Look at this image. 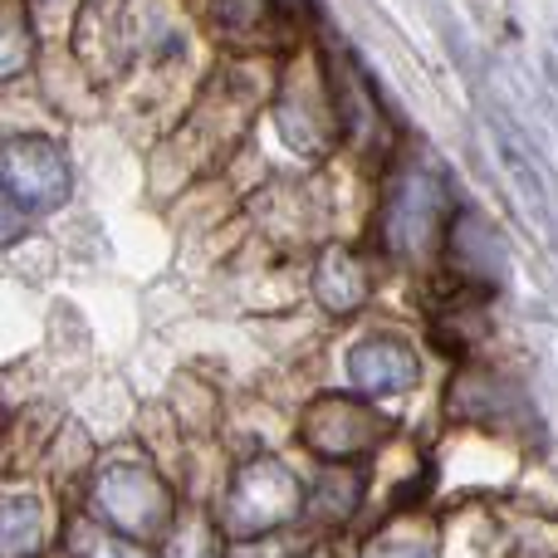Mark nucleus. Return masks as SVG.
Masks as SVG:
<instances>
[{
    "label": "nucleus",
    "instance_id": "nucleus-1",
    "mask_svg": "<svg viewBox=\"0 0 558 558\" xmlns=\"http://www.w3.org/2000/svg\"><path fill=\"white\" fill-rule=\"evenodd\" d=\"M94 505L113 530L123 534H162L172 524V495L167 485L157 481L153 471L143 465H108L98 475V490H94Z\"/></svg>",
    "mask_w": 558,
    "mask_h": 558
},
{
    "label": "nucleus",
    "instance_id": "nucleus-2",
    "mask_svg": "<svg viewBox=\"0 0 558 558\" xmlns=\"http://www.w3.org/2000/svg\"><path fill=\"white\" fill-rule=\"evenodd\" d=\"M0 182L29 206V211H59L69 202V162L49 137H15L0 153Z\"/></svg>",
    "mask_w": 558,
    "mask_h": 558
},
{
    "label": "nucleus",
    "instance_id": "nucleus-3",
    "mask_svg": "<svg viewBox=\"0 0 558 558\" xmlns=\"http://www.w3.org/2000/svg\"><path fill=\"white\" fill-rule=\"evenodd\" d=\"M304 495H299V481L284 471L279 461H255L251 471L235 481L231 500H226V520L231 530L251 534V530H275V524L294 520Z\"/></svg>",
    "mask_w": 558,
    "mask_h": 558
},
{
    "label": "nucleus",
    "instance_id": "nucleus-4",
    "mask_svg": "<svg viewBox=\"0 0 558 558\" xmlns=\"http://www.w3.org/2000/svg\"><path fill=\"white\" fill-rule=\"evenodd\" d=\"M436 211H441V192L426 172H402L387 192L383 231L397 255H416L436 231Z\"/></svg>",
    "mask_w": 558,
    "mask_h": 558
},
{
    "label": "nucleus",
    "instance_id": "nucleus-5",
    "mask_svg": "<svg viewBox=\"0 0 558 558\" xmlns=\"http://www.w3.org/2000/svg\"><path fill=\"white\" fill-rule=\"evenodd\" d=\"M383 432H387L383 416L357 402H318L304 422L308 446L324 456H357V451H367V446H377Z\"/></svg>",
    "mask_w": 558,
    "mask_h": 558
},
{
    "label": "nucleus",
    "instance_id": "nucleus-6",
    "mask_svg": "<svg viewBox=\"0 0 558 558\" xmlns=\"http://www.w3.org/2000/svg\"><path fill=\"white\" fill-rule=\"evenodd\" d=\"M348 377L373 397H392V392L416 387L422 367H416L412 348L397 343V338H363V343L348 353Z\"/></svg>",
    "mask_w": 558,
    "mask_h": 558
},
{
    "label": "nucleus",
    "instance_id": "nucleus-7",
    "mask_svg": "<svg viewBox=\"0 0 558 558\" xmlns=\"http://www.w3.org/2000/svg\"><path fill=\"white\" fill-rule=\"evenodd\" d=\"M451 245H456V265H461L465 279H500L505 275L500 241H495V231L481 216H461L451 231Z\"/></svg>",
    "mask_w": 558,
    "mask_h": 558
},
{
    "label": "nucleus",
    "instance_id": "nucleus-8",
    "mask_svg": "<svg viewBox=\"0 0 558 558\" xmlns=\"http://www.w3.org/2000/svg\"><path fill=\"white\" fill-rule=\"evenodd\" d=\"M314 289L328 308H357L367 299V275H363V265H357V255L328 251L324 260H318Z\"/></svg>",
    "mask_w": 558,
    "mask_h": 558
},
{
    "label": "nucleus",
    "instance_id": "nucleus-9",
    "mask_svg": "<svg viewBox=\"0 0 558 558\" xmlns=\"http://www.w3.org/2000/svg\"><path fill=\"white\" fill-rule=\"evenodd\" d=\"M39 544V500L5 490L0 495V554H25Z\"/></svg>",
    "mask_w": 558,
    "mask_h": 558
},
{
    "label": "nucleus",
    "instance_id": "nucleus-10",
    "mask_svg": "<svg viewBox=\"0 0 558 558\" xmlns=\"http://www.w3.org/2000/svg\"><path fill=\"white\" fill-rule=\"evenodd\" d=\"M216 29L226 39H255L270 15V0H216Z\"/></svg>",
    "mask_w": 558,
    "mask_h": 558
},
{
    "label": "nucleus",
    "instance_id": "nucleus-11",
    "mask_svg": "<svg viewBox=\"0 0 558 558\" xmlns=\"http://www.w3.org/2000/svg\"><path fill=\"white\" fill-rule=\"evenodd\" d=\"M29 59V39H25V25H20L10 10H0V78L20 74Z\"/></svg>",
    "mask_w": 558,
    "mask_h": 558
},
{
    "label": "nucleus",
    "instance_id": "nucleus-12",
    "mask_svg": "<svg viewBox=\"0 0 558 558\" xmlns=\"http://www.w3.org/2000/svg\"><path fill=\"white\" fill-rule=\"evenodd\" d=\"M20 196L10 186H0V245H15L25 235V211H20Z\"/></svg>",
    "mask_w": 558,
    "mask_h": 558
}]
</instances>
